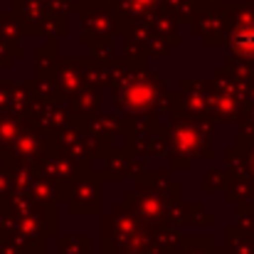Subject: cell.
Here are the masks:
<instances>
[{
	"label": "cell",
	"instance_id": "6da1fadb",
	"mask_svg": "<svg viewBox=\"0 0 254 254\" xmlns=\"http://www.w3.org/2000/svg\"><path fill=\"white\" fill-rule=\"evenodd\" d=\"M250 35H252V32H250ZM235 45H237V50H240V52H245V55H250V52H252V55H254V35H252V37L240 35V37L235 40Z\"/></svg>",
	"mask_w": 254,
	"mask_h": 254
}]
</instances>
